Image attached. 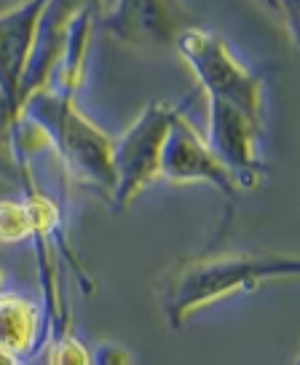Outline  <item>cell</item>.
<instances>
[{
    "instance_id": "1",
    "label": "cell",
    "mask_w": 300,
    "mask_h": 365,
    "mask_svg": "<svg viewBox=\"0 0 300 365\" xmlns=\"http://www.w3.org/2000/svg\"><path fill=\"white\" fill-rule=\"evenodd\" d=\"M19 115L41 129V135L46 137L51 148H57L62 164L75 180L113 196V140L75 108L73 97H62L57 91L46 89L35 94Z\"/></svg>"
},
{
    "instance_id": "2",
    "label": "cell",
    "mask_w": 300,
    "mask_h": 365,
    "mask_svg": "<svg viewBox=\"0 0 300 365\" xmlns=\"http://www.w3.org/2000/svg\"><path fill=\"white\" fill-rule=\"evenodd\" d=\"M300 277V255H215L188 263L177 274L166 301L169 325H180L191 312L204 309L220 298L250 290L271 279Z\"/></svg>"
},
{
    "instance_id": "3",
    "label": "cell",
    "mask_w": 300,
    "mask_h": 365,
    "mask_svg": "<svg viewBox=\"0 0 300 365\" xmlns=\"http://www.w3.org/2000/svg\"><path fill=\"white\" fill-rule=\"evenodd\" d=\"M177 51L191 65L193 76L198 78L201 89L209 94V100L236 105L244 115H250L255 124L263 121V86L239 59L228 51V46L218 35L207 30L188 27L174 38Z\"/></svg>"
},
{
    "instance_id": "4",
    "label": "cell",
    "mask_w": 300,
    "mask_h": 365,
    "mask_svg": "<svg viewBox=\"0 0 300 365\" xmlns=\"http://www.w3.org/2000/svg\"><path fill=\"white\" fill-rule=\"evenodd\" d=\"M172 108L166 103L148 105L134 118L124 135L113 140V170H116L118 207H127L137 199L150 182L161 175V150L169 132Z\"/></svg>"
},
{
    "instance_id": "5",
    "label": "cell",
    "mask_w": 300,
    "mask_h": 365,
    "mask_svg": "<svg viewBox=\"0 0 300 365\" xmlns=\"http://www.w3.org/2000/svg\"><path fill=\"white\" fill-rule=\"evenodd\" d=\"M46 3L30 0L0 14V121L11 129L19 118V91L30 54H33L38 24Z\"/></svg>"
},
{
    "instance_id": "6",
    "label": "cell",
    "mask_w": 300,
    "mask_h": 365,
    "mask_svg": "<svg viewBox=\"0 0 300 365\" xmlns=\"http://www.w3.org/2000/svg\"><path fill=\"white\" fill-rule=\"evenodd\" d=\"M260 126L244 115L236 105L209 100V150L231 172L236 188H255L260 182V161L255 150V137Z\"/></svg>"
},
{
    "instance_id": "7",
    "label": "cell",
    "mask_w": 300,
    "mask_h": 365,
    "mask_svg": "<svg viewBox=\"0 0 300 365\" xmlns=\"http://www.w3.org/2000/svg\"><path fill=\"white\" fill-rule=\"evenodd\" d=\"M161 178L172 182H212L220 191L233 194L236 180L231 172L218 161V156L209 150L207 140L198 135L183 115L172 110L169 132L161 150Z\"/></svg>"
},
{
    "instance_id": "8",
    "label": "cell",
    "mask_w": 300,
    "mask_h": 365,
    "mask_svg": "<svg viewBox=\"0 0 300 365\" xmlns=\"http://www.w3.org/2000/svg\"><path fill=\"white\" fill-rule=\"evenodd\" d=\"M78 6H65V3H46L41 24H38V35H35V46L27 70L22 78V91H19V113L22 108L35 94L46 91V83L51 81L54 70H57L62 51H65V35H68V22L75 14Z\"/></svg>"
},
{
    "instance_id": "9",
    "label": "cell",
    "mask_w": 300,
    "mask_h": 365,
    "mask_svg": "<svg viewBox=\"0 0 300 365\" xmlns=\"http://www.w3.org/2000/svg\"><path fill=\"white\" fill-rule=\"evenodd\" d=\"M94 27V6H78L75 14L68 22V35H65V51L59 59L57 70L51 81L57 83L51 91H57L62 97H73L78 83L83 78V65H86V51H89V41H92Z\"/></svg>"
},
{
    "instance_id": "10",
    "label": "cell",
    "mask_w": 300,
    "mask_h": 365,
    "mask_svg": "<svg viewBox=\"0 0 300 365\" xmlns=\"http://www.w3.org/2000/svg\"><path fill=\"white\" fill-rule=\"evenodd\" d=\"M41 314L33 301L14 293H0V352L22 360L38 339Z\"/></svg>"
},
{
    "instance_id": "11",
    "label": "cell",
    "mask_w": 300,
    "mask_h": 365,
    "mask_svg": "<svg viewBox=\"0 0 300 365\" xmlns=\"http://www.w3.org/2000/svg\"><path fill=\"white\" fill-rule=\"evenodd\" d=\"M33 231V215L24 202H0V242L27 240Z\"/></svg>"
},
{
    "instance_id": "12",
    "label": "cell",
    "mask_w": 300,
    "mask_h": 365,
    "mask_svg": "<svg viewBox=\"0 0 300 365\" xmlns=\"http://www.w3.org/2000/svg\"><path fill=\"white\" fill-rule=\"evenodd\" d=\"M51 365H92V354L86 352V346L75 339H59L54 349L48 354Z\"/></svg>"
},
{
    "instance_id": "13",
    "label": "cell",
    "mask_w": 300,
    "mask_h": 365,
    "mask_svg": "<svg viewBox=\"0 0 300 365\" xmlns=\"http://www.w3.org/2000/svg\"><path fill=\"white\" fill-rule=\"evenodd\" d=\"M94 363L97 365H132V357H129V352H124L121 346L107 344V346H100Z\"/></svg>"
},
{
    "instance_id": "14",
    "label": "cell",
    "mask_w": 300,
    "mask_h": 365,
    "mask_svg": "<svg viewBox=\"0 0 300 365\" xmlns=\"http://www.w3.org/2000/svg\"><path fill=\"white\" fill-rule=\"evenodd\" d=\"M279 9L292 14V16H289V24H292V38H295V43L300 46V3H279Z\"/></svg>"
},
{
    "instance_id": "15",
    "label": "cell",
    "mask_w": 300,
    "mask_h": 365,
    "mask_svg": "<svg viewBox=\"0 0 300 365\" xmlns=\"http://www.w3.org/2000/svg\"><path fill=\"white\" fill-rule=\"evenodd\" d=\"M0 365H19V360H16V357H11V354L0 352Z\"/></svg>"
},
{
    "instance_id": "16",
    "label": "cell",
    "mask_w": 300,
    "mask_h": 365,
    "mask_svg": "<svg viewBox=\"0 0 300 365\" xmlns=\"http://www.w3.org/2000/svg\"><path fill=\"white\" fill-rule=\"evenodd\" d=\"M292 365H300V352H298V357H295V363H292Z\"/></svg>"
},
{
    "instance_id": "17",
    "label": "cell",
    "mask_w": 300,
    "mask_h": 365,
    "mask_svg": "<svg viewBox=\"0 0 300 365\" xmlns=\"http://www.w3.org/2000/svg\"><path fill=\"white\" fill-rule=\"evenodd\" d=\"M0 285H3V272H0Z\"/></svg>"
}]
</instances>
